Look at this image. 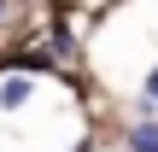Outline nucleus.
<instances>
[{"label": "nucleus", "mask_w": 158, "mask_h": 152, "mask_svg": "<svg viewBox=\"0 0 158 152\" xmlns=\"http://www.w3.org/2000/svg\"><path fill=\"white\" fill-rule=\"evenodd\" d=\"M29 94H35L29 70H12V76H0V105H6V111H23V105H29Z\"/></svg>", "instance_id": "obj_1"}, {"label": "nucleus", "mask_w": 158, "mask_h": 152, "mask_svg": "<svg viewBox=\"0 0 158 152\" xmlns=\"http://www.w3.org/2000/svg\"><path fill=\"white\" fill-rule=\"evenodd\" d=\"M123 146H129V152H158V117H152V111L129 123V135H123Z\"/></svg>", "instance_id": "obj_2"}, {"label": "nucleus", "mask_w": 158, "mask_h": 152, "mask_svg": "<svg viewBox=\"0 0 158 152\" xmlns=\"http://www.w3.org/2000/svg\"><path fill=\"white\" fill-rule=\"evenodd\" d=\"M152 105H158V70L147 76V111H152Z\"/></svg>", "instance_id": "obj_3"}, {"label": "nucleus", "mask_w": 158, "mask_h": 152, "mask_svg": "<svg viewBox=\"0 0 158 152\" xmlns=\"http://www.w3.org/2000/svg\"><path fill=\"white\" fill-rule=\"evenodd\" d=\"M6 12H12V0H0V18H6Z\"/></svg>", "instance_id": "obj_4"}]
</instances>
